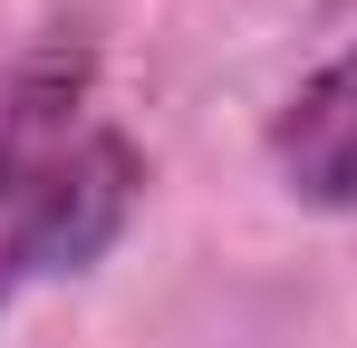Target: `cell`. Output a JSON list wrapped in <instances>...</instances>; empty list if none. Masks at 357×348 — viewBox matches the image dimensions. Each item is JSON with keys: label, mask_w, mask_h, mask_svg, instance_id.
Segmentation results:
<instances>
[{"label": "cell", "mask_w": 357, "mask_h": 348, "mask_svg": "<svg viewBox=\"0 0 357 348\" xmlns=\"http://www.w3.org/2000/svg\"><path fill=\"white\" fill-rule=\"evenodd\" d=\"M261 165L299 213L357 223V39L328 49L261 126Z\"/></svg>", "instance_id": "cell-2"}, {"label": "cell", "mask_w": 357, "mask_h": 348, "mask_svg": "<svg viewBox=\"0 0 357 348\" xmlns=\"http://www.w3.org/2000/svg\"><path fill=\"white\" fill-rule=\"evenodd\" d=\"M145 145L97 107V49L49 39L0 87V310L87 281L145 213Z\"/></svg>", "instance_id": "cell-1"}]
</instances>
